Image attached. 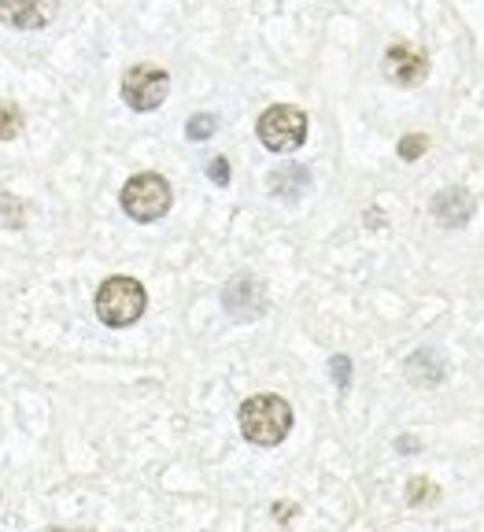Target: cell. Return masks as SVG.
I'll return each instance as SVG.
<instances>
[{
	"mask_svg": "<svg viewBox=\"0 0 484 532\" xmlns=\"http://www.w3.org/2000/svg\"><path fill=\"white\" fill-rule=\"evenodd\" d=\"M241 433L255 448H274L292 429V407L281 396H252L241 403Z\"/></svg>",
	"mask_w": 484,
	"mask_h": 532,
	"instance_id": "cell-1",
	"label": "cell"
},
{
	"mask_svg": "<svg viewBox=\"0 0 484 532\" xmlns=\"http://www.w3.org/2000/svg\"><path fill=\"white\" fill-rule=\"evenodd\" d=\"M145 307H148V292L137 278L119 274V278H108L97 289V318L111 329L134 326L137 318L145 315Z\"/></svg>",
	"mask_w": 484,
	"mask_h": 532,
	"instance_id": "cell-2",
	"label": "cell"
},
{
	"mask_svg": "<svg viewBox=\"0 0 484 532\" xmlns=\"http://www.w3.org/2000/svg\"><path fill=\"white\" fill-rule=\"evenodd\" d=\"M255 133H259L263 148H270V152H292V148H300L307 141V115L300 108H292V104H274V108L259 115Z\"/></svg>",
	"mask_w": 484,
	"mask_h": 532,
	"instance_id": "cell-3",
	"label": "cell"
},
{
	"mask_svg": "<svg viewBox=\"0 0 484 532\" xmlns=\"http://www.w3.org/2000/svg\"><path fill=\"white\" fill-rule=\"evenodd\" d=\"M122 211L134 222H156L170 211V185L159 174H134L122 185Z\"/></svg>",
	"mask_w": 484,
	"mask_h": 532,
	"instance_id": "cell-4",
	"label": "cell"
},
{
	"mask_svg": "<svg viewBox=\"0 0 484 532\" xmlns=\"http://www.w3.org/2000/svg\"><path fill=\"white\" fill-rule=\"evenodd\" d=\"M170 93V74L152 63H134L122 74V100L134 111H156Z\"/></svg>",
	"mask_w": 484,
	"mask_h": 532,
	"instance_id": "cell-5",
	"label": "cell"
},
{
	"mask_svg": "<svg viewBox=\"0 0 484 532\" xmlns=\"http://www.w3.org/2000/svg\"><path fill=\"white\" fill-rule=\"evenodd\" d=\"M425 74H429V60H425L422 49H411V45L396 41V45L385 52V78L388 82L418 85V82H425Z\"/></svg>",
	"mask_w": 484,
	"mask_h": 532,
	"instance_id": "cell-6",
	"label": "cell"
},
{
	"mask_svg": "<svg viewBox=\"0 0 484 532\" xmlns=\"http://www.w3.org/2000/svg\"><path fill=\"white\" fill-rule=\"evenodd\" d=\"M60 0H0V19L12 30H41L52 23Z\"/></svg>",
	"mask_w": 484,
	"mask_h": 532,
	"instance_id": "cell-7",
	"label": "cell"
},
{
	"mask_svg": "<svg viewBox=\"0 0 484 532\" xmlns=\"http://www.w3.org/2000/svg\"><path fill=\"white\" fill-rule=\"evenodd\" d=\"M226 311H230L233 318H241V322H252V318H259L263 311H267V292L255 285L252 274H241V278H233L230 285H226Z\"/></svg>",
	"mask_w": 484,
	"mask_h": 532,
	"instance_id": "cell-8",
	"label": "cell"
},
{
	"mask_svg": "<svg viewBox=\"0 0 484 532\" xmlns=\"http://www.w3.org/2000/svg\"><path fill=\"white\" fill-rule=\"evenodd\" d=\"M473 196L466 193V189H459V185H451V189H440V193L433 196V215L440 226H451V230H459V226H466L473 218Z\"/></svg>",
	"mask_w": 484,
	"mask_h": 532,
	"instance_id": "cell-9",
	"label": "cell"
},
{
	"mask_svg": "<svg viewBox=\"0 0 484 532\" xmlns=\"http://www.w3.org/2000/svg\"><path fill=\"white\" fill-rule=\"evenodd\" d=\"M307 178H311V174H307V170L303 167H281V170H274V174H270V182H267V189L274 196H281V200H300V193L303 189H307Z\"/></svg>",
	"mask_w": 484,
	"mask_h": 532,
	"instance_id": "cell-10",
	"label": "cell"
},
{
	"mask_svg": "<svg viewBox=\"0 0 484 532\" xmlns=\"http://www.w3.org/2000/svg\"><path fill=\"white\" fill-rule=\"evenodd\" d=\"M407 377L418 381V385H440V377H444V363L436 359L433 351H418L411 363H407Z\"/></svg>",
	"mask_w": 484,
	"mask_h": 532,
	"instance_id": "cell-11",
	"label": "cell"
},
{
	"mask_svg": "<svg viewBox=\"0 0 484 532\" xmlns=\"http://www.w3.org/2000/svg\"><path fill=\"white\" fill-rule=\"evenodd\" d=\"M23 133V111L15 108L12 100L0 104V141H15Z\"/></svg>",
	"mask_w": 484,
	"mask_h": 532,
	"instance_id": "cell-12",
	"label": "cell"
},
{
	"mask_svg": "<svg viewBox=\"0 0 484 532\" xmlns=\"http://www.w3.org/2000/svg\"><path fill=\"white\" fill-rule=\"evenodd\" d=\"M0 222L12 226V230H23L26 226V204L19 196H0Z\"/></svg>",
	"mask_w": 484,
	"mask_h": 532,
	"instance_id": "cell-13",
	"label": "cell"
},
{
	"mask_svg": "<svg viewBox=\"0 0 484 532\" xmlns=\"http://www.w3.org/2000/svg\"><path fill=\"white\" fill-rule=\"evenodd\" d=\"M215 130H218L215 115H193V119H189V126H185L189 141H207V137H211Z\"/></svg>",
	"mask_w": 484,
	"mask_h": 532,
	"instance_id": "cell-14",
	"label": "cell"
},
{
	"mask_svg": "<svg viewBox=\"0 0 484 532\" xmlns=\"http://www.w3.org/2000/svg\"><path fill=\"white\" fill-rule=\"evenodd\" d=\"M329 374H333V381H337L340 392H348V385H351V359L348 355H333V359H329Z\"/></svg>",
	"mask_w": 484,
	"mask_h": 532,
	"instance_id": "cell-15",
	"label": "cell"
},
{
	"mask_svg": "<svg viewBox=\"0 0 484 532\" xmlns=\"http://www.w3.org/2000/svg\"><path fill=\"white\" fill-rule=\"evenodd\" d=\"M425 148H429V137H425V133H407V137L400 141V159L425 156Z\"/></svg>",
	"mask_w": 484,
	"mask_h": 532,
	"instance_id": "cell-16",
	"label": "cell"
},
{
	"mask_svg": "<svg viewBox=\"0 0 484 532\" xmlns=\"http://www.w3.org/2000/svg\"><path fill=\"white\" fill-rule=\"evenodd\" d=\"M407 499H411L414 507H418V499H436V484H429V481H411V484H407Z\"/></svg>",
	"mask_w": 484,
	"mask_h": 532,
	"instance_id": "cell-17",
	"label": "cell"
},
{
	"mask_svg": "<svg viewBox=\"0 0 484 532\" xmlns=\"http://www.w3.org/2000/svg\"><path fill=\"white\" fill-rule=\"evenodd\" d=\"M207 174H211V182H215V185H226V182H230V163H226L222 156L211 159V170H207Z\"/></svg>",
	"mask_w": 484,
	"mask_h": 532,
	"instance_id": "cell-18",
	"label": "cell"
},
{
	"mask_svg": "<svg viewBox=\"0 0 484 532\" xmlns=\"http://www.w3.org/2000/svg\"><path fill=\"white\" fill-rule=\"evenodd\" d=\"M400 451L403 455H414V451H418V440H414V436H400Z\"/></svg>",
	"mask_w": 484,
	"mask_h": 532,
	"instance_id": "cell-19",
	"label": "cell"
}]
</instances>
